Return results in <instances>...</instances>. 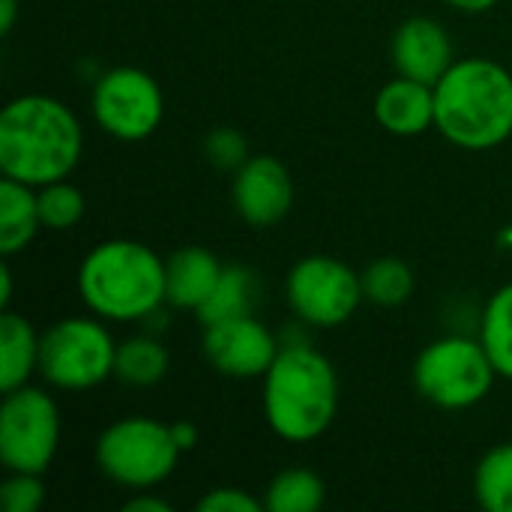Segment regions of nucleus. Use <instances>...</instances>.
<instances>
[{
    "instance_id": "1",
    "label": "nucleus",
    "mask_w": 512,
    "mask_h": 512,
    "mask_svg": "<svg viewBox=\"0 0 512 512\" xmlns=\"http://www.w3.org/2000/svg\"><path fill=\"white\" fill-rule=\"evenodd\" d=\"M84 153L78 114L57 96L21 93L0 111V174L33 189L72 177Z\"/></svg>"
},
{
    "instance_id": "2",
    "label": "nucleus",
    "mask_w": 512,
    "mask_h": 512,
    "mask_svg": "<svg viewBox=\"0 0 512 512\" xmlns=\"http://www.w3.org/2000/svg\"><path fill=\"white\" fill-rule=\"evenodd\" d=\"M435 129L459 150H495L512 138V72L492 57H456L435 84Z\"/></svg>"
},
{
    "instance_id": "3",
    "label": "nucleus",
    "mask_w": 512,
    "mask_h": 512,
    "mask_svg": "<svg viewBox=\"0 0 512 512\" xmlns=\"http://www.w3.org/2000/svg\"><path fill=\"white\" fill-rule=\"evenodd\" d=\"M261 411L270 432L288 444L318 441L339 414V375L309 342L282 345L261 378Z\"/></svg>"
},
{
    "instance_id": "4",
    "label": "nucleus",
    "mask_w": 512,
    "mask_h": 512,
    "mask_svg": "<svg viewBox=\"0 0 512 512\" xmlns=\"http://www.w3.org/2000/svg\"><path fill=\"white\" fill-rule=\"evenodd\" d=\"M75 288L87 312L108 324H141L165 303V258L129 237L96 243L78 264Z\"/></svg>"
},
{
    "instance_id": "5",
    "label": "nucleus",
    "mask_w": 512,
    "mask_h": 512,
    "mask_svg": "<svg viewBox=\"0 0 512 512\" xmlns=\"http://www.w3.org/2000/svg\"><path fill=\"white\" fill-rule=\"evenodd\" d=\"M414 390L441 411H468L486 402L501 378L480 336L447 333L414 360Z\"/></svg>"
},
{
    "instance_id": "6",
    "label": "nucleus",
    "mask_w": 512,
    "mask_h": 512,
    "mask_svg": "<svg viewBox=\"0 0 512 512\" xmlns=\"http://www.w3.org/2000/svg\"><path fill=\"white\" fill-rule=\"evenodd\" d=\"M180 456L183 453L171 435V423L144 414L114 420L99 432L93 447L102 477L129 492L162 486L177 471Z\"/></svg>"
},
{
    "instance_id": "7",
    "label": "nucleus",
    "mask_w": 512,
    "mask_h": 512,
    "mask_svg": "<svg viewBox=\"0 0 512 512\" xmlns=\"http://www.w3.org/2000/svg\"><path fill=\"white\" fill-rule=\"evenodd\" d=\"M117 339L108 321L90 315L57 318L42 330L39 342V378L51 390L87 393L114 378Z\"/></svg>"
},
{
    "instance_id": "8",
    "label": "nucleus",
    "mask_w": 512,
    "mask_h": 512,
    "mask_svg": "<svg viewBox=\"0 0 512 512\" xmlns=\"http://www.w3.org/2000/svg\"><path fill=\"white\" fill-rule=\"evenodd\" d=\"M285 300L300 324L336 330L366 303L363 276L333 255H306L285 276Z\"/></svg>"
},
{
    "instance_id": "9",
    "label": "nucleus",
    "mask_w": 512,
    "mask_h": 512,
    "mask_svg": "<svg viewBox=\"0 0 512 512\" xmlns=\"http://www.w3.org/2000/svg\"><path fill=\"white\" fill-rule=\"evenodd\" d=\"M60 450V408L45 387L24 384L3 393L0 462L6 471L45 474Z\"/></svg>"
},
{
    "instance_id": "10",
    "label": "nucleus",
    "mask_w": 512,
    "mask_h": 512,
    "mask_svg": "<svg viewBox=\"0 0 512 512\" xmlns=\"http://www.w3.org/2000/svg\"><path fill=\"white\" fill-rule=\"evenodd\" d=\"M90 114L108 138L138 144L162 126L165 93L150 72L138 66H114L93 81Z\"/></svg>"
},
{
    "instance_id": "11",
    "label": "nucleus",
    "mask_w": 512,
    "mask_h": 512,
    "mask_svg": "<svg viewBox=\"0 0 512 512\" xmlns=\"http://www.w3.org/2000/svg\"><path fill=\"white\" fill-rule=\"evenodd\" d=\"M201 351L213 372L234 381H255L267 375L282 345L264 321H258L255 315H240L204 327Z\"/></svg>"
},
{
    "instance_id": "12",
    "label": "nucleus",
    "mask_w": 512,
    "mask_h": 512,
    "mask_svg": "<svg viewBox=\"0 0 512 512\" xmlns=\"http://www.w3.org/2000/svg\"><path fill=\"white\" fill-rule=\"evenodd\" d=\"M231 204L252 228L279 225L294 207V177L288 165L270 153L249 156L231 174Z\"/></svg>"
},
{
    "instance_id": "13",
    "label": "nucleus",
    "mask_w": 512,
    "mask_h": 512,
    "mask_svg": "<svg viewBox=\"0 0 512 512\" xmlns=\"http://www.w3.org/2000/svg\"><path fill=\"white\" fill-rule=\"evenodd\" d=\"M390 54H393L396 75H405L432 87L456 63V45H453L450 30L438 18H429V15H414L402 21L393 33Z\"/></svg>"
},
{
    "instance_id": "14",
    "label": "nucleus",
    "mask_w": 512,
    "mask_h": 512,
    "mask_svg": "<svg viewBox=\"0 0 512 512\" xmlns=\"http://www.w3.org/2000/svg\"><path fill=\"white\" fill-rule=\"evenodd\" d=\"M372 114L378 126L396 138L426 135L435 129V87L396 75L375 93Z\"/></svg>"
},
{
    "instance_id": "15",
    "label": "nucleus",
    "mask_w": 512,
    "mask_h": 512,
    "mask_svg": "<svg viewBox=\"0 0 512 512\" xmlns=\"http://www.w3.org/2000/svg\"><path fill=\"white\" fill-rule=\"evenodd\" d=\"M225 264L204 246H180L165 258V303L180 312H198L213 294Z\"/></svg>"
},
{
    "instance_id": "16",
    "label": "nucleus",
    "mask_w": 512,
    "mask_h": 512,
    "mask_svg": "<svg viewBox=\"0 0 512 512\" xmlns=\"http://www.w3.org/2000/svg\"><path fill=\"white\" fill-rule=\"evenodd\" d=\"M42 333L15 309H0V390H18L39 375Z\"/></svg>"
},
{
    "instance_id": "17",
    "label": "nucleus",
    "mask_w": 512,
    "mask_h": 512,
    "mask_svg": "<svg viewBox=\"0 0 512 512\" xmlns=\"http://www.w3.org/2000/svg\"><path fill=\"white\" fill-rule=\"evenodd\" d=\"M42 231L36 189L3 177L0 183V255H21Z\"/></svg>"
},
{
    "instance_id": "18",
    "label": "nucleus",
    "mask_w": 512,
    "mask_h": 512,
    "mask_svg": "<svg viewBox=\"0 0 512 512\" xmlns=\"http://www.w3.org/2000/svg\"><path fill=\"white\" fill-rule=\"evenodd\" d=\"M168 369H171V354L156 333L144 330V333H135L129 339L117 342L114 378L120 384L147 390V387H156L159 381H165Z\"/></svg>"
},
{
    "instance_id": "19",
    "label": "nucleus",
    "mask_w": 512,
    "mask_h": 512,
    "mask_svg": "<svg viewBox=\"0 0 512 512\" xmlns=\"http://www.w3.org/2000/svg\"><path fill=\"white\" fill-rule=\"evenodd\" d=\"M255 294H258V279L249 267L240 264H225L213 294L204 300V306L195 312L201 327L222 324L240 315H252L255 309Z\"/></svg>"
},
{
    "instance_id": "20",
    "label": "nucleus",
    "mask_w": 512,
    "mask_h": 512,
    "mask_svg": "<svg viewBox=\"0 0 512 512\" xmlns=\"http://www.w3.org/2000/svg\"><path fill=\"white\" fill-rule=\"evenodd\" d=\"M477 336L486 345L498 375L512 381V282L492 291V297L483 303Z\"/></svg>"
},
{
    "instance_id": "21",
    "label": "nucleus",
    "mask_w": 512,
    "mask_h": 512,
    "mask_svg": "<svg viewBox=\"0 0 512 512\" xmlns=\"http://www.w3.org/2000/svg\"><path fill=\"white\" fill-rule=\"evenodd\" d=\"M324 501H327V486L309 468H285L264 489L267 512H318Z\"/></svg>"
},
{
    "instance_id": "22",
    "label": "nucleus",
    "mask_w": 512,
    "mask_h": 512,
    "mask_svg": "<svg viewBox=\"0 0 512 512\" xmlns=\"http://www.w3.org/2000/svg\"><path fill=\"white\" fill-rule=\"evenodd\" d=\"M474 498L483 510L512 512V441L483 453L474 468Z\"/></svg>"
},
{
    "instance_id": "23",
    "label": "nucleus",
    "mask_w": 512,
    "mask_h": 512,
    "mask_svg": "<svg viewBox=\"0 0 512 512\" xmlns=\"http://www.w3.org/2000/svg\"><path fill=\"white\" fill-rule=\"evenodd\" d=\"M360 276L366 303L378 309H399L414 294V270L399 258H378Z\"/></svg>"
},
{
    "instance_id": "24",
    "label": "nucleus",
    "mask_w": 512,
    "mask_h": 512,
    "mask_svg": "<svg viewBox=\"0 0 512 512\" xmlns=\"http://www.w3.org/2000/svg\"><path fill=\"white\" fill-rule=\"evenodd\" d=\"M36 201H39L42 228H48V231H72L84 219V210H87L84 192L75 183H69V177L39 186Z\"/></svg>"
},
{
    "instance_id": "25",
    "label": "nucleus",
    "mask_w": 512,
    "mask_h": 512,
    "mask_svg": "<svg viewBox=\"0 0 512 512\" xmlns=\"http://www.w3.org/2000/svg\"><path fill=\"white\" fill-rule=\"evenodd\" d=\"M45 474H18L6 471V480L0 483V507L3 512H39L45 504Z\"/></svg>"
},
{
    "instance_id": "26",
    "label": "nucleus",
    "mask_w": 512,
    "mask_h": 512,
    "mask_svg": "<svg viewBox=\"0 0 512 512\" xmlns=\"http://www.w3.org/2000/svg\"><path fill=\"white\" fill-rule=\"evenodd\" d=\"M204 159L213 168L234 174L249 159V144L234 126H219V129H210L204 138Z\"/></svg>"
},
{
    "instance_id": "27",
    "label": "nucleus",
    "mask_w": 512,
    "mask_h": 512,
    "mask_svg": "<svg viewBox=\"0 0 512 512\" xmlns=\"http://www.w3.org/2000/svg\"><path fill=\"white\" fill-rule=\"evenodd\" d=\"M198 512H264V498H255L249 495L246 489H237V486H216L210 489L198 504Z\"/></svg>"
},
{
    "instance_id": "28",
    "label": "nucleus",
    "mask_w": 512,
    "mask_h": 512,
    "mask_svg": "<svg viewBox=\"0 0 512 512\" xmlns=\"http://www.w3.org/2000/svg\"><path fill=\"white\" fill-rule=\"evenodd\" d=\"M171 510H174V507H171L165 498L153 495V489L132 492V498L123 504V512H171Z\"/></svg>"
},
{
    "instance_id": "29",
    "label": "nucleus",
    "mask_w": 512,
    "mask_h": 512,
    "mask_svg": "<svg viewBox=\"0 0 512 512\" xmlns=\"http://www.w3.org/2000/svg\"><path fill=\"white\" fill-rule=\"evenodd\" d=\"M171 435H174V441H177L180 453L195 450V444H198V429H195L189 420H177V423H171Z\"/></svg>"
},
{
    "instance_id": "30",
    "label": "nucleus",
    "mask_w": 512,
    "mask_h": 512,
    "mask_svg": "<svg viewBox=\"0 0 512 512\" xmlns=\"http://www.w3.org/2000/svg\"><path fill=\"white\" fill-rule=\"evenodd\" d=\"M444 3L453 6V9L462 12V15H483V12L495 9L501 0H444Z\"/></svg>"
},
{
    "instance_id": "31",
    "label": "nucleus",
    "mask_w": 512,
    "mask_h": 512,
    "mask_svg": "<svg viewBox=\"0 0 512 512\" xmlns=\"http://www.w3.org/2000/svg\"><path fill=\"white\" fill-rule=\"evenodd\" d=\"M12 300H15V288H12V267L6 258L0 267V309H12Z\"/></svg>"
},
{
    "instance_id": "32",
    "label": "nucleus",
    "mask_w": 512,
    "mask_h": 512,
    "mask_svg": "<svg viewBox=\"0 0 512 512\" xmlns=\"http://www.w3.org/2000/svg\"><path fill=\"white\" fill-rule=\"evenodd\" d=\"M18 18V0H0V33L9 36Z\"/></svg>"
}]
</instances>
